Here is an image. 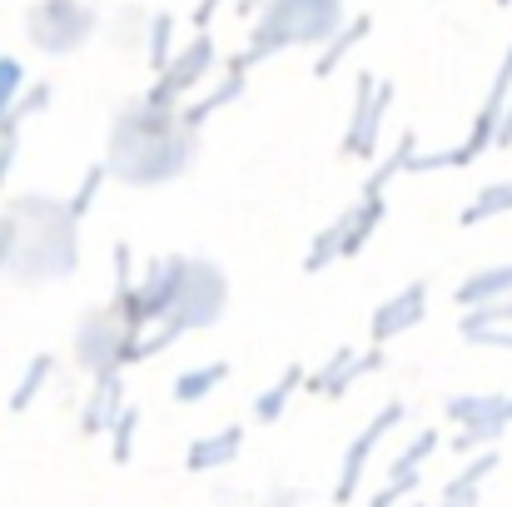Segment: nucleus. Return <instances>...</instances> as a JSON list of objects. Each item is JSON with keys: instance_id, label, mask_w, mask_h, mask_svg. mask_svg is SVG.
Returning <instances> with one entry per match:
<instances>
[{"instance_id": "nucleus-1", "label": "nucleus", "mask_w": 512, "mask_h": 507, "mask_svg": "<svg viewBox=\"0 0 512 507\" xmlns=\"http://www.w3.org/2000/svg\"><path fill=\"white\" fill-rule=\"evenodd\" d=\"M343 20L339 0H269L259 25H254V40H249V55H239L244 65L254 60H269L289 45H324Z\"/></svg>"}, {"instance_id": "nucleus-18", "label": "nucleus", "mask_w": 512, "mask_h": 507, "mask_svg": "<svg viewBox=\"0 0 512 507\" xmlns=\"http://www.w3.org/2000/svg\"><path fill=\"white\" fill-rule=\"evenodd\" d=\"M498 5H512V0H498Z\"/></svg>"}, {"instance_id": "nucleus-11", "label": "nucleus", "mask_w": 512, "mask_h": 507, "mask_svg": "<svg viewBox=\"0 0 512 507\" xmlns=\"http://www.w3.org/2000/svg\"><path fill=\"white\" fill-rule=\"evenodd\" d=\"M224 373H229L224 363H209V368H194V373H184V378L174 383V393H179V398H204V393H209V388H214V383H219Z\"/></svg>"}, {"instance_id": "nucleus-6", "label": "nucleus", "mask_w": 512, "mask_h": 507, "mask_svg": "<svg viewBox=\"0 0 512 507\" xmlns=\"http://www.w3.org/2000/svg\"><path fill=\"white\" fill-rule=\"evenodd\" d=\"M368 30H373V20H368V15H353L348 25L339 20V30L324 40V50H319V60H314V75H319V80H329V75L339 70L343 55H348L353 45H363V35H368Z\"/></svg>"}, {"instance_id": "nucleus-15", "label": "nucleus", "mask_w": 512, "mask_h": 507, "mask_svg": "<svg viewBox=\"0 0 512 507\" xmlns=\"http://www.w3.org/2000/svg\"><path fill=\"white\" fill-rule=\"evenodd\" d=\"M25 85V75H20V65L15 60H0V105H10V95Z\"/></svg>"}, {"instance_id": "nucleus-13", "label": "nucleus", "mask_w": 512, "mask_h": 507, "mask_svg": "<svg viewBox=\"0 0 512 507\" xmlns=\"http://www.w3.org/2000/svg\"><path fill=\"white\" fill-rule=\"evenodd\" d=\"M294 383H299V368H289V373L279 378V388H274L269 398H259V413H264V418H279V408L289 403V393H294Z\"/></svg>"}, {"instance_id": "nucleus-7", "label": "nucleus", "mask_w": 512, "mask_h": 507, "mask_svg": "<svg viewBox=\"0 0 512 507\" xmlns=\"http://www.w3.org/2000/svg\"><path fill=\"white\" fill-rule=\"evenodd\" d=\"M493 299H512V264L483 269V274L458 284V304L463 309H478V304H493Z\"/></svg>"}, {"instance_id": "nucleus-2", "label": "nucleus", "mask_w": 512, "mask_h": 507, "mask_svg": "<svg viewBox=\"0 0 512 507\" xmlns=\"http://www.w3.org/2000/svg\"><path fill=\"white\" fill-rule=\"evenodd\" d=\"M383 214H388V199H383V194H363L353 209H343L339 219L314 239V249H309L304 269H309V274H319V269H329L334 259H353V254L373 239V229L383 224Z\"/></svg>"}, {"instance_id": "nucleus-9", "label": "nucleus", "mask_w": 512, "mask_h": 507, "mask_svg": "<svg viewBox=\"0 0 512 507\" xmlns=\"http://www.w3.org/2000/svg\"><path fill=\"white\" fill-rule=\"evenodd\" d=\"M408 160H413V135H403V140L393 145V155H388L383 165H378V169H373V174H368V184H363V194H383V189H388V179L408 169Z\"/></svg>"}, {"instance_id": "nucleus-17", "label": "nucleus", "mask_w": 512, "mask_h": 507, "mask_svg": "<svg viewBox=\"0 0 512 507\" xmlns=\"http://www.w3.org/2000/svg\"><path fill=\"white\" fill-rule=\"evenodd\" d=\"M219 5H224V0H199V10H194V25L204 30V25L214 20V10H219Z\"/></svg>"}, {"instance_id": "nucleus-10", "label": "nucleus", "mask_w": 512, "mask_h": 507, "mask_svg": "<svg viewBox=\"0 0 512 507\" xmlns=\"http://www.w3.org/2000/svg\"><path fill=\"white\" fill-rule=\"evenodd\" d=\"M512 209V184H493V189H483L468 209H463V224H483V219H493V214H503Z\"/></svg>"}, {"instance_id": "nucleus-14", "label": "nucleus", "mask_w": 512, "mask_h": 507, "mask_svg": "<svg viewBox=\"0 0 512 507\" xmlns=\"http://www.w3.org/2000/svg\"><path fill=\"white\" fill-rule=\"evenodd\" d=\"M100 184H105V165H95L85 174V184H80V194H75V204H70V214H85L90 204H95V194H100Z\"/></svg>"}, {"instance_id": "nucleus-16", "label": "nucleus", "mask_w": 512, "mask_h": 507, "mask_svg": "<svg viewBox=\"0 0 512 507\" xmlns=\"http://www.w3.org/2000/svg\"><path fill=\"white\" fill-rule=\"evenodd\" d=\"M468 338H473V343H488V348H512L508 324H503V329H488V324H483V329H468Z\"/></svg>"}, {"instance_id": "nucleus-4", "label": "nucleus", "mask_w": 512, "mask_h": 507, "mask_svg": "<svg viewBox=\"0 0 512 507\" xmlns=\"http://www.w3.org/2000/svg\"><path fill=\"white\" fill-rule=\"evenodd\" d=\"M209 65H214V40H209V35H194L179 55H170V60L160 65V75H165V80H160L145 100H155V105H174V110H179V95H184V90H194V85L209 75Z\"/></svg>"}, {"instance_id": "nucleus-3", "label": "nucleus", "mask_w": 512, "mask_h": 507, "mask_svg": "<svg viewBox=\"0 0 512 507\" xmlns=\"http://www.w3.org/2000/svg\"><path fill=\"white\" fill-rule=\"evenodd\" d=\"M388 105H393V85H378L373 75H363V80H358L353 120H348V130H343V155H353V160H373Z\"/></svg>"}, {"instance_id": "nucleus-12", "label": "nucleus", "mask_w": 512, "mask_h": 507, "mask_svg": "<svg viewBox=\"0 0 512 507\" xmlns=\"http://www.w3.org/2000/svg\"><path fill=\"white\" fill-rule=\"evenodd\" d=\"M170 40H174V15H155V25H150V65L155 70L170 60Z\"/></svg>"}, {"instance_id": "nucleus-5", "label": "nucleus", "mask_w": 512, "mask_h": 507, "mask_svg": "<svg viewBox=\"0 0 512 507\" xmlns=\"http://www.w3.org/2000/svg\"><path fill=\"white\" fill-rule=\"evenodd\" d=\"M423 314H428V284H408L373 314V338L388 343V338L408 334L413 324H423Z\"/></svg>"}, {"instance_id": "nucleus-8", "label": "nucleus", "mask_w": 512, "mask_h": 507, "mask_svg": "<svg viewBox=\"0 0 512 507\" xmlns=\"http://www.w3.org/2000/svg\"><path fill=\"white\" fill-rule=\"evenodd\" d=\"M244 70H249V65H244V60H234V65H229V80H224V85H214V90H209V95H204L199 105L179 110V125H184V130H199V125H204V120H209L214 110H224V105H229V100H234V95L244 90Z\"/></svg>"}]
</instances>
